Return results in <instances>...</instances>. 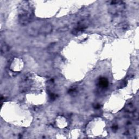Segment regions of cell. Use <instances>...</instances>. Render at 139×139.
I'll return each instance as SVG.
<instances>
[{
    "label": "cell",
    "mask_w": 139,
    "mask_h": 139,
    "mask_svg": "<svg viewBox=\"0 0 139 139\" xmlns=\"http://www.w3.org/2000/svg\"><path fill=\"white\" fill-rule=\"evenodd\" d=\"M90 24V20L87 19H81L78 22L77 26L72 30V33L75 35H78L84 32V30L89 27Z\"/></svg>",
    "instance_id": "obj_3"
},
{
    "label": "cell",
    "mask_w": 139,
    "mask_h": 139,
    "mask_svg": "<svg viewBox=\"0 0 139 139\" xmlns=\"http://www.w3.org/2000/svg\"><path fill=\"white\" fill-rule=\"evenodd\" d=\"M40 34L47 35L50 34L53 30V26L50 23L43 24L39 28Z\"/></svg>",
    "instance_id": "obj_5"
},
{
    "label": "cell",
    "mask_w": 139,
    "mask_h": 139,
    "mask_svg": "<svg viewBox=\"0 0 139 139\" xmlns=\"http://www.w3.org/2000/svg\"><path fill=\"white\" fill-rule=\"evenodd\" d=\"M79 15L80 17H81L82 19H86L87 17L89 16V12L87 10H83L79 13Z\"/></svg>",
    "instance_id": "obj_9"
},
{
    "label": "cell",
    "mask_w": 139,
    "mask_h": 139,
    "mask_svg": "<svg viewBox=\"0 0 139 139\" xmlns=\"http://www.w3.org/2000/svg\"><path fill=\"white\" fill-rule=\"evenodd\" d=\"M99 85L101 88H105L108 85V80L105 78L103 77V78H100L99 80Z\"/></svg>",
    "instance_id": "obj_6"
},
{
    "label": "cell",
    "mask_w": 139,
    "mask_h": 139,
    "mask_svg": "<svg viewBox=\"0 0 139 139\" xmlns=\"http://www.w3.org/2000/svg\"><path fill=\"white\" fill-rule=\"evenodd\" d=\"M125 110H126V111L127 112H134L135 111V109L132 103L128 104L126 106Z\"/></svg>",
    "instance_id": "obj_10"
},
{
    "label": "cell",
    "mask_w": 139,
    "mask_h": 139,
    "mask_svg": "<svg viewBox=\"0 0 139 139\" xmlns=\"http://www.w3.org/2000/svg\"><path fill=\"white\" fill-rule=\"evenodd\" d=\"M117 129H118V126H117V125L114 126L112 127V129H113V130H114V131L117 130Z\"/></svg>",
    "instance_id": "obj_13"
},
{
    "label": "cell",
    "mask_w": 139,
    "mask_h": 139,
    "mask_svg": "<svg viewBox=\"0 0 139 139\" xmlns=\"http://www.w3.org/2000/svg\"><path fill=\"white\" fill-rule=\"evenodd\" d=\"M109 13L114 15H119L125 8V4L122 1H112L110 2Z\"/></svg>",
    "instance_id": "obj_2"
},
{
    "label": "cell",
    "mask_w": 139,
    "mask_h": 139,
    "mask_svg": "<svg viewBox=\"0 0 139 139\" xmlns=\"http://www.w3.org/2000/svg\"><path fill=\"white\" fill-rule=\"evenodd\" d=\"M58 49V46L56 45V44H52L50 45L48 47V50L51 51V52H52L56 51Z\"/></svg>",
    "instance_id": "obj_11"
},
{
    "label": "cell",
    "mask_w": 139,
    "mask_h": 139,
    "mask_svg": "<svg viewBox=\"0 0 139 139\" xmlns=\"http://www.w3.org/2000/svg\"><path fill=\"white\" fill-rule=\"evenodd\" d=\"M23 66V61L21 59L19 58H15L12 61L11 64L10 65V68L14 72H18L22 69Z\"/></svg>",
    "instance_id": "obj_4"
},
{
    "label": "cell",
    "mask_w": 139,
    "mask_h": 139,
    "mask_svg": "<svg viewBox=\"0 0 139 139\" xmlns=\"http://www.w3.org/2000/svg\"><path fill=\"white\" fill-rule=\"evenodd\" d=\"M21 4L19 14V22L22 26H27L33 20V11L28 2L23 1Z\"/></svg>",
    "instance_id": "obj_1"
},
{
    "label": "cell",
    "mask_w": 139,
    "mask_h": 139,
    "mask_svg": "<svg viewBox=\"0 0 139 139\" xmlns=\"http://www.w3.org/2000/svg\"><path fill=\"white\" fill-rule=\"evenodd\" d=\"M9 47L6 44L4 43L3 44L1 45V54L2 55H5L9 51Z\"/></svg>",
    "instance_id": "obj_8"
},
{
    "label": "cell",
    "mask_w": 139,
    "mask_h": 139,
    "mask_svg": "<svg viewBox=\"0 0 139 139\" xmlns=\"http://www.w3.org/2000/svg\"><path fill=\"white\" fill-rule=\"evenodd\" d=\"M68 30V28L66 27H62L60 29H58V32H66L67 30Z\"/></svg>",
    "instance_id": "obj_12"
},
{
    "label": "cell",
    "mask_w": 139,
    "mask_h": 139,
    "mask_svg": "<svg viewBox=\"0 0 139 139\" xmlns=\"http://www.w3.org/2000/svg\"><path fill=\"white\" fill-rule=\"evenodd\" d=\"M28 33L29 35L33 36V37H37V36H38L40 34L39 29H36L33 27L30 28L28 29Z\"/></svg>",
    "instance_id": "obj_7"
}]
</instances>
